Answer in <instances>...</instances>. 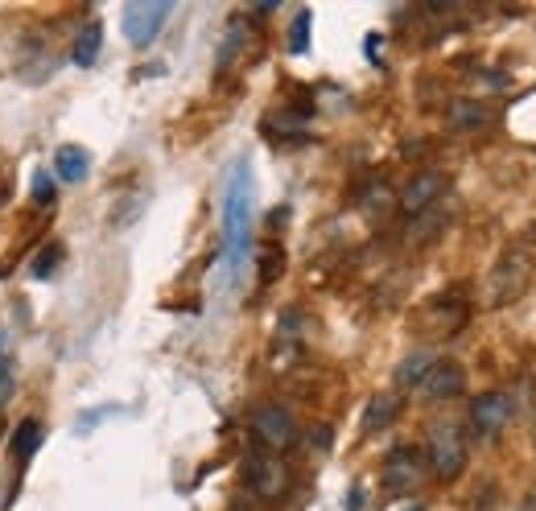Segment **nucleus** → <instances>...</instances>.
Returning <instances> with one entry per match:
<instances>
[{
  "mask_svg": "<svg viewBox=\"0 0 536 511\" xmlns=\"http://www.w3.org/2000/svg\"><path fill=\"white\" fill-rule=\"evenodd\" d=\"M91 174V153L83 145H62L54 153V178L62 182H83Z\"/></svg>",
  "mask_w": 536,
  "mask_h": 511,
  "instance_id": "nucleus-12",
  "label": "nucleus"
},
{
  "mask_svg": "<svg viewBox=\"0 0 536 511\" xmlns=\"http://www.w3.org/2000/svg\"><path fill=\"white\" fill-rule=\"evenodd\" d=\"M400 408H405V400H400L396 392H376L372 400H367V408H363V433L372 437V433L388 429L400 417Z\"/></svg>",
  "mask_w": 536,
  "mask_h": 511,
  "instance_id": "nucleus-11",
  "label": "nucleus"
},
{
  "mask_svg": "<svg viewBox=\"0 0 536 511\" xmlns=\"http://www.w3.org/2000/svg\"><path fill=\"white\" fill-rule=\"evenodd\" d=\"M446 120H450V128H458V132H479V128L491 120V112L479 104V99H454L450 112H446Z\"/></svg>",
  "mask_w": 536,
  "mask_h": 511,
  "instance_id": "nucleus-13",
  "label": "nucleus"
},
{
  "mask_svg": "<svg viewBox=\"0 0 536 511\" xmlns=\"http://www.w3.org/2000/svg\"><path fill=\"white\" fill-rule=\"evenodd\" d=\"M446 194V174H438V169H421V174L409 178V186L400 190V211L421 219L425 211H433Z\"/></svg>",
  "mask_w": 536,
  "mask_h": 511,
  "instance_id": "nucleus-7",
  "label": "nucleus"
},
{
  "mask_svg": "<svg viewBox=\"0 0 536 511\" xmlns=\"http://www.w3.org/2000/svg\"><path fill=\"white\" fill-rule=\"evenodd\" d=\"M54 174H46V169H38L33 174V207H54Z\"/></svg>",
  "mask_w": 536,
  "mask_h": 511,
  "instance_id": "nucleus-22",
  "label": "nucleus"
},
{
  "mask_svg": "<svg viewBox=\"0 0 536 511\" xmlns=\"http://www.w3.org/2000/svg\"><path fill=\"white\" fill-rule=\"evenodd\" d=\"M13 392V359H9V334L0 330V400H9Z\"/></svg>",
  "mask_w": 536,
  "mask_h": 511,
  "instance_id": "nucleus-23",
  "label": "nucleus"
},
{
  "mask_svg": "<svg viewBox=\"0 0 536 511\" xmlns=\"http://www.w3.org/2000/svg\"><path fill=\"white\" fill-rule=\"evenodd\" d=\"M244 17H231V25H227V38H223V46H219V66H227L231 58L240 54V46H244Z\"/></svg>",
  "mask_w": 536,
  "mask_h": 511,
  "instance_id": "nucleus-18",
  "label": "nucleus"
},
{
  "mask_svg": "<svg viewBox=\"0 0 536 511\" xmlns=\"http://www.w3.org/2000/svg\"><path fill=\"white\" fill-rule=\"evenodd\" d=\"M347 511H363V491H359V487L351 491V503H347Z\"/></svg>",
  "mask_w": 536,
  "mask_h": 511,
  "instance_id": "nucleus-24",
  "label": "nucleus"
},
{
  "mask_svg": "<svg viewBox=\"0 0 536 511\" xmlns=\"http://www.w3.org/2000/svg\"><path fill=\"white\" fill-rule=\"evenodd\" d=\"M310 50V9H301L289 29V54H306Z\"/></svg>",
  "mask_w": 536,
  "mask_h": 511,
  "instance_id": "nucleus-20",
  "label": "nucleus"
},
{
  "mask_svg": "<svg viewBox=\"0 0 536 511\" xmlns=\"http://www.w3.org/2000/svg\"><path fill=\"white\" fill-rule=\"evenodd\" d=\"M170 13H174L170 0H132V5H124V38L132 46H149Z\"/></svg>",
  "mask_w": 536,
  "mask_h": 511,
  "instance_id": "nucleus-6",
  "label": "nucleus"
},
{
  "mask_svg": "<svg viewBox=\"0 0 536 511\" xmlns=\"http://www.w3.org/2000/svg\"><path fill=\"white\" fill-rule=\"evenodd\" d=\"M532 281V260L524 248H508L504 256H499L491 281H487V293H491V305H512L516 297H524Z\"/></svg>",
  "mask_w": 536,
  "mask_h": 511,
  "instance_id": "nucleus-3",
  "label": "nucleus"
},
{
  "mask_svg": "<svg viewBox=\"0 0 536 511\" xmlns=\"http://www.w3.org/2000/svg\"><path fill=\"white\" fill-rule=\"evenodd\" d=\"M532 450H536V425H532Z\"/></svg>",
  "mask_w": 536,
  "mask_h": 511,
  "instance_id": "nucleus-26",
  "label": "nucleus"
},
{
  "mask_svg": "<svg viewBox=\"0 0 536 511\" xmlns=\"http://www.w3.org/2000/svg\"><path fill=\"white\" fill-rule=\"evenodd\" d=\"M388 207H392V186L388 182H372L359 194V211L363 215H384Z\"/></svg>",
  "mask_w": 536,
  "mask_h": 511,
  "instance_id": "nucleus-16",
  "label": "nucleus"
},
{
  "mask_svg": "<svg viewBox=\"0 0 536 511\" xmlns=\"http://www.w3.org/2000/svg\"><path fill=\"white\" fill-rule=\"evenodd\" d=\"M429 367H433V355H425V351H413L405 363H400V371H396V384H421L425 376H429Z\"/></svg>",
  "mask_w": 536,
  "mask_h": 511,
  "instance_id": "nucleus-17",
  "label": "nucleus"
},
{
  "mask_svg": "<svg viewBox=\"0 0 536 511\" xmlns=\"http://www.w3.org/2000/svg\"><path fill=\"white\" fill-rule=\"evenodd\" d=\"M252 437L256 446L268 450V454H281L297 441V425H293V413L281 404H264L252 413Z\"/></svg>",
  "mask_w": 536,
  "mask_h": 511,
  "instance_id": "nucleus-4",
  "label": "nucleus"
},
{
  "mask_svg": "<svg viewBox=\"0 0 536 511\" xmlns=\"http://www.w3.org/2000/svg\"><path fill=\"white\" fill-rule=\"evenodd\" d=\"M425 479V454L413 450V446H400L384 458V470H380V483L388 495H413Z\"/></svg>",
  "mask_w": 536,
  "mask_h": 511,
  "instance_id": "nucleus-5",
  "label": "nucleus"
},
{
  "mask_svg": "<svg viewBox=\"0 0 536 511\" xmlns=\"http://www.w3.org/2000/svg\"><path fill=\"white\" fill-rule=\"evenodd\" d=\"M417 388H421V396H425V400H433V404H442V400H458V396L466 392V367H462L458 359H433L429 376H425Z\"/></svg>",
  "mask_w": 536,
  "mask_h": 511,
  "instance_id": "nucleus-9",
  "label": "nucleus"
},
{
  "mask_svg": "<svg viewBox=\"0 0 536 511\" xmlns=\"http://www.w3.org/2000/svg\"><path fill=\"white\" fill-rule=\"evenodd\" d=\"M508 421H512V400H508V392H483V396L471 400V429H475L483 441L499 437V433L508 429Z\"/></svg>",
  "mask_w": 536,
  "mask_h": 511,
  "instance_id": "nucleus-8",
  "label": "nucleus"
},
{
  "mask_svg": "<svg viewBox=\"0 0 536 511\" xmlns=\"http://www.w3.org/2000/svg\"><path fill=\"white\" fill-rule=\"evenodd\" d=\"M520 511H536V491H532V495H528V503H524V507H520Z\"/></svg>",
  "mask_w": 536,
  "mask_h": 511,
  "instance_id": "nucleus-25",
  "label": "nucleus"
},
{
  "mask_svg": "<svg viewBox=\"0 0 536 511\" xmlns=\"http://www.w3.org/2000/svg\"><path fill=\"white\" fill-rule=\"evenodd\" d=\"M244 479H248V491L256 499H264V503H273V499L285 495V470H281V462L273 454H252L244 462Z\"/></svg>",
  "mask_w": 536,
  "mask_h": 511,
  "instance_id": "nucleus-10",
  "label": "nucleus"
},
{
  "mask_svg": "<svg viewBox=\"0 0 536 511\" xmlns=\"http://www.w3.org/2000/svg\"><path fill=\"white\" fill-rule=\"evenodd\" d=\"M252 207H256V178L252 165L236 161L223 186V248H227V272L231 281L244 272L248 248H252Z\"/></svg>",
  "mask_w": 536,
  "mask_h": 511,
  "instance_id": "nucleus-1",
  "label": "nucleus"
},
{
  "mask_svg": "<svg viewBox=\"0 0 536 511\" xmlns=\"http://www.w3.org/2000/svg\"><path fill=\"white\" fill-rule=\"evenodd\" d=\"M58 260H62V244L42 248V252H38V260H33V277H38V281L54 277V272H58Z\"/></svg>",
  "mask_w": 536,
  "mask_h": 511,
  "instance_id": "nucleus-21",
  "label": "nucleus"
},
{
  "mask_svg": "<svg viewBox=\"0 0 536 511\" xmlns=\"http://www.w3.org/2000/svg\"><path fill=\"white\" fill-rule=\"evenodd\" d=\"M42 441H46V429H42V421H21L17 429H13V441H9V450H13V458H33V454H38L42 450Z\"/></svg>",
  "mask_w": 536,
  "mask_h": 511,
  "instance_id": "nucleus-14",
  "label": "nucleus"
},
{
  "mask_svg": "<svg viewBox=\"0 0 536 511\" xmlns=\"http://www.w3.org/2000/svg\"><path fill=\"white\" fill-rule=\"evenodd\" d=\"M99 50H104V25H99V21H91L83 33H79V42H75V66H83V71H87V66H95V58H99Z\"/></svg>",
  "mask_w": 536,
  "mask_h": 511,
  "instance_id": "nucleus-15",
  "label": "nucleus"
},
{
  "mask_svg": "<svg viewBox=\"0 0 536 511\" xmlns=\"http://www.w3.org/2000/svg\"><path fill=\"white\" fill-rule=\"evenodd\" d=\"M425 466L433 470V479L442 483H454L458 474L466 470V441L458 433V425L442 421L429 429V441H425Z\"/></svg>",
  "mask_w": 536,
  "mask_h": 511,
  "instance_id": "nucleus-2",
  "label": "nucleus"
},
{
  "mask_svg": "<svg viewBox=\"0 0 536 511\" xmlns=\"http://www.w3.org/2000/svg\"><path fill=\"white\" fill-rule=\"evenodd\" d=\"M281 268H285V252L277 244L260 248V285H273L281 277Z\"/></svg>",
  "mask_w": 536,
  "mask_h": 511,
  "instance_id": "nucleus-19",
  "label": "nucleus"
}]
</instances>
